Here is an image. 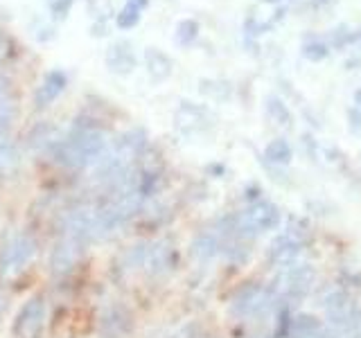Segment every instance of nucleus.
<instances>
[{
    "instance_id": "nucleus-5",
    "label": "nucleus",
    "mask_w": 361,
    "mask_h": 338,
    "mask_svg": "<svg viewBox=\"0 0 361 338\" xmlns=\"http://www.w3.org/2000/svg\"><path fill=\"white\" fill-rule=\"evenodd\" d=\"M86 244H82L79 239L71 234L56 232V239L52 244V251L48 257V270L54 280H63L73 273V270L79 266L82 257L86 253Z\"/></svg>"
},
{
    "instance_id": "nucleus-28",
    "label": "nucleus",
    "mask_w": 361,
    "mask_h": 338,
    "mask_svg": "<svg viewBox=\"0 0 361 338\" xmlns=\"http://www.w3.org/2000/svg\"><path fill=\"white\" fill-rule=\"evenodd\" d=\"M348 120H350V131H353V133H359V131H361V113L355 111V108H350V111H348Z\"/></svg>"
},
{
    "instance_id": "nucleus-14",
    "label": "nucleus",
    "mask_w": 361,
    "mask_h": 338,
    "mask_svg": "<svg viewBox=\"0 0 361 338\" xmlns=\"http://www.w3.org/2000/svg\"><path fill=\"white\" fill-rule=\"evenodd\" d=\"M61 131L52 127L48 122H41L37 124L30 135H27V146L34 151V154H52V149L56 146V142L61 140Z\"/></svg>"
},
{
    "instance_id": "nucleus-8",
    "label": "nucleus",
    "mask_w": 361,
    "mask_h": 338,
    "mask_svg": "<svg viewBox=\"0 0 361 338\" xmlns=\"http://www.w3.org/2000/svg\"><path fill=\"white\" fill-rule=\"evenodd\" d=\"M316 268L312 264H289L280 275V293L289 300H302L314 289Z\"/></svg>"
},
{
    "instance_id": "nucleus-9",
    "label": "nucleus",
    "mask_w": 361,
    "mask_h": 338,
    "mask_svg": "<svg viewBox=\"0 0 361 338\" xmlns=\"http://www.w3.org/2000/svg\"><path fill=\"white\" fill-rule=\"evenodd\" d=\"M176 262H178V255H176L174 244L169 239H156V242H149V246H147L142 270L149 277L158 280V277H165L172 273L176 268Z\"/></svg>"
},
{
    "instance_id": "nucleus-6",
    "label": "nucleus",
    "mask_w": 361,
    "mask_h": 338,
    "mask_svg": "<svg viewBox=\"0 0 361 338\" xmlns=\"http://www.w3.org/2000/svg\"><path fill=\"white\" fill-rule=\"evenodd\" d=\"M276 302L274 291L262 287V284H251L242 287L235 293L231 300V313L237 315V318H257L271 309V304Z\"/></svg>"
},
{
    "instance_id": "nucleus-13",
    "label": "nucleus",
    "mask_w": 361,
    "mask_h": 338,
    "mask_svg": "<svg viewBox=\"0 0 361 338\" xmlns=\"http://www.w3.org/2000/svg\"><path fill=\"white\" fill-rule=\"evenodd\" d=\"M68 86V77L61 70H50L43 77L41 86L34 90V106L37 108H45L50 106L52 101L59 97Z\"/></svg>"
},
{
    "instance_id": "nucleus-35",
    "label": "nucleus",
    "mask_w": 361,
    "mask_h": 338,
    "mask_svg": "<svg viewBox=\"0 0 361 338\" xmlns=\"http://www.w3.org/2000/svg\"><path fill=\"white\" fill-rule=\"evenodd\" d=\"M264 3H278V0H264Z\"/></svg>"
},
{
    "instance_id": "nucleus-7",
    "label": "nucleus",
    "mask_w": 361,
    "mask_h": 338,
    "mask_svg": "<svg viewBox=\"0 0 361 338\" xmlns=\"http://www.w3.org/2000/svg\"><path fill=\"white\" fill-rule=\"evenodd\" d=\"M133 332V313L127 304L109 302L97 315V338H127Z\"/></svg>"
},
{
    "instance_id": "nucleus-17",
    "label": "nucleus",
    "mask_w": 361,
    "mask_h": 338,
    "mask_svg": "<svg viewBox=\"0 0 361 338\" xmlns=\"http://www.w3.org/2000/svg\"><path fill=\"white\" fill-rule=\"evenodd\" d=\"M20 149L7 135H0V176H14L20 169Z\"/></svg>"
},
{
    "instance_id": "nucleus-31",
    "label": "nucleus",
    "mask_w": 361,
    "mask_h": 338,
    "mask_svg": "<svg viewBox=\"0 0 361 338\" xmlns=\"http://www.w3.org/2000/svg\"><path fill=\"white\" fill-rule=\"evenodd\" d=\"M127 3L135 5V7H138V9H145L147 5H149V0H127Z\"/></svg>"
},
{
    "instance_id": "nucleus-32",
    "label": "nucleus",
    "mask_w": 361,
    "mask_h": 338,
    "mask_svg": "<svg viewBox=\"0 0 361 338\" xmlns=\"http://www.w3.org/2000/svg\"><path fill=\"white\" fill-rule=\"evenodd\" d=\"M355 101H357V104L361 106V88L357 90V93H355Z\"/></svg>"
},
{
    "instance_id": "nucleus-1",
    "label": "nucleus",
    "mask_w": 361,
    "mask_h": 338,
    "mask_svg": "<svg viewBox=\"0 0 361 338\" xmlns=\"http://www.w3.org/2000/svg\"><path fill=\"white\" fill-rule=\"evenodd\" d=\"M109 149V138L102 127L93 120L79 118L71 127V131L61 135L52 149V161L71 172H82V169H93L102 156Z\"/></svg>"
},
{
    "instance_id": "nucleus-4",
    "label": "nucleus",
    "mask_w": 361,
    "mask_h": 338,
    "mask_svg": "<svg viewBox=\"0 0 361 338\" xmlns=\"http://www.w3.org/2000/svg\"><path fill=\"white\" fill-rule=\"evenodd\" d=\"M45 323H48V300L43 293L30 296L18 309L14 323H11V336L14 338H41Z\"/></svg>"
},
{
    "instance_id": "nucleus-23",
    "label": "nucleus",
    "mask_w": 361,
    "mask_h": 338,
    "mask_svg": "<svg viewBox=\"0 0 361 338\" xmlns=\"http://www.w3.org/2000/svg\"><path fill=\"white\" fill-rule=\"evenodd\" d=\"M314 330H321V323H319V318H314L312 313H298L296 318L291 320L289 338H291V336L307 334V332H314Z\"/></svg>"
},
{
    "instance_id": "nucleus-33",
    "label": "nucleus",
    "mask_w": 361,
    "mask_h": 338,
    "mask_svg": "<svg viewBox=\"0 0 361 338\" xmlns=\"http://www.w3.org/2000/svg\"><path fill=\"white\" fill-rule=\"evenodd\" d=\"M3 50H5V37L0 34V52H3Z\"/></svg>"
},
{
    "instance_id": "nucleus-26",
    "label": "nucleus",
    "mask_w": 361,
    "mask_h": 338,
    "mask_svg": "<svg viewBox=\"0 0 361 338\" xmlns=\"http://www.w3.org/2000/svg\"><path fill=\"white\" fill-rule=\"evenodd\" d=\"M45 5L50 7L54 20H66L71 14V7L75 5V0H45Z\"/></svg>"
},
{
    "instance_id": "nucleus-20",
    "label": "nucleus",
    "mask_w": 361,
    "mask_h": 338,
    "mask_svg": "<svg viewBox=\"0 0 361 338\" xmlns=\"http://www.w3.org/2000/svg\"><path fill=\"white\" fill-rule=\"evenodd\" d=\"M264 158H267V163H271V165H289L291 158H293L291 144L287 140H282V138L271 140L267 144V149H264Z\"/></svg>"
},
{
    "instance_id": "nucleus-22",
    "label": "nucleus",
    "mask_w": 361,
    "mask_h": 338,
    "mask_svg": "<svg viewBox=\"0 0 361 338\" xmlns=\"http://www.w3.org/2000/svg\"><path fill=\"white\" fill-rule=\"evenodd\" d=\"M199 37V23L192 20V18H185L180 20L176 25V32H174V41L180 48H185V45H192Z\"/></svg>"
},
{
    "instance_id": "nucleus-29",
    "label": "nucleus",
    "mask_w": 361,
    "mask_h": 338,
    "mask_svg": "<svg viewBox=\"0 0 361 338\" xmlns=\"http://www.w3.org/2000/svg\"><path fill=\"white\" fill-rule=\"evenodd\" d=\"M7 309H9V298L5 296V291L0 289V325H3V320H5Z\"/></svg>"
},
{
    "instance_id": "nucleus-18",
    "label": "nucleus",
    "mask_w": 361,
    "mask_h": 338,
    "mask_svg": "<svg viewBox=\"0 0 361 338\" xmlns=\"http://www.w3.org/2000/svg\"><path fill=\"white\" fill-rule=\"evenodd\" d=\"M16 97L11 93V88L7 86V82H0V135H5L11 124L16 120Z\"/></svg>"
},
{
    "instance_id": "nucleus-21",
    "label": "nucleus",
    "mask_w": 361,
    "mask_h": 338,
    "mask_svg": "<svg viewBox=\"0 0 361 338\" xmlns=\"http://www.w3.org/2000/svg\"><path fill=\"white\" fill-rule=\"evenodd\" d=\"M264 106H267V115L274 120V124H278V127H287V129L291 127V122H293L291 111L287 108V104L280 97L269 95L267 101H264Z\"/></svg>"
},
{
    "instance_id": "nucleus-10",
    "label": "nucleus",
    "mask_w": 361,
    "mask_h": 338,
    "mask_svg": "<svg viewBox=\"0 0 361 338\" xmlns=\"http://www.w3.org/2000/svg\"><path fill=\"white\" fill-rule=\"evenodd\" d=\"M212 115L206 106L192 104V101H180V106L174 115V127L183 135H195L210 127Z\"/></svg>"
},
{
    "instance_id": "nucleus-16",
    "label": "nucleus",
    "mask_w": 361,
    "mask_h": 338,
    "mask_svg": "<svg viewBox=\"0 0 361 338\" xmlns=\"http://www.w3.org/2000/svg\"><path fill=\"white\" fill-rule=\"evenodd\" d=\"M145 65H147V75H149L154 84L165 82V79H169L174 73V61L158 48L145 50Z\"/></svg>"
},
{
    "instance_id": "nucleus-15",
    "label": "nucleus",
    "mask_w": 361,
    "mask_h": 338,
    "mask_svg": "<svg viewBox=\"0 0 361 338\" xmlns=\"http://www.w3.org/2000/svg\"><path fill=\"white\" fill-rule=\"evenodd\" d=\"M221 234L219 232H201L197 234L190 244V255L197 259V262L206 264L210 259H214L221 253Z\"/></svg>"
},
{
    "instance_id": "nucleus-27",
    "label": "nucleus",
    "mask_w": 361,
    "mask_h": 338,
    "mask_svg": "<svg viewBox=\"0 0 361 338\" xmlns=\"http://www.w3.org/2000/svg\"><path fill=\"white\" fill-rule=\"evenodd\" d=\"M327 54H330L327 45L325 43H319V41H316V43H307L302 48V56H305V59H310V61H323Z\"/></svg>"
},
{
    "instance_id": "nucleus-2",
    "label": "nucleus",
    "mask_w": 361,
    "mask_h": 338,
    "mask_svg": "<svg viewBox=\"0 0 361 338\" xmlns=\"http://www.w3.org/2000/svg\"><path fill=\"white\" fill-rule=\"evenodd\" d=\"M39 253L37 237L27 230H16L0 242V275L11 277L25 270Z\"/></svg>"
},
{
    "instance_id": "nucleus-34",
    "label": "nucleus",
    "mask_w": 361,
    "mask_h": 338,
    "mask_svg": "<svg viewBox=\"0 0 361 338\" xmlns=\"http://www.w3.org/2000/svg\"><path fill=\"white\" fill-rule=\"evenodd\" d=\"M327 0H314V5H325Z\"/></svg>"
},
{
    "instance_id": "nucleus-25",
    "label": "nucleus",
    "mask_w": 361,
    "mask_h": 338,
    "mask_svg": "<svg viewBox=\"0 0 361 338\" xmlns=\"http://www.w3.org/2000/svg\"><path fill=\"white\" fill-rule=\"evenodd\" d=\"M201 93L210 95L214 99H226V97L231 95V84H226V82H208V79H203V82H201Z\"/></svg>"
},
{
    "instance_id": "nucleus-24",
    "label": "nucleus",
    "mask_w": 361,
    "mask_h": 338,
    "mask_svg": "<svg viewBox=\"0 0 361 338\" xmlns=\"http://www.w3.org/2000/svg\"><path fill=\"white\" fill-rule=\"evenodd\" d=\"M140 11L142 9H138L135 5H131V3H127L124 5L118 14H116V25L120 27V30H131V27H135L140 23Z\"/></svg>"
},
{
    "instance_id": "nucleus-30",
    "label": "nucleus",
    "mask_w": 361,
    "mask_h": 338,
    "mask_svg": "<svg viewBox=\"0 0 361 338\" xmlns=\"http://www.w3.org/2000/svg\"><path fill=\"white\" fill-rule=\"evenodd\" d=\"M348 43H361V30L359 32H350Z\"/></svg>"
},
{
    "instance_id": "nucleus-11",
    "label": "nucleus",
    "mask_w": 361,
    "mask_h": 338,
    "mask_svg": "<svg viewBox=\"0 0 361 338\" xmlns=\"http://www.w3.org/2000/svg\"><path fill=\"white\" fill-rule=\"evenodd\" d=\"M302 251V239L293 232V230H287L278 234L274 242L269 246V262L274 266H289L296 262V257L300 255Z\"/></svg>"
},
{
    "instance_id": "nucleus-3",
    "label": "nucleus",
    "mask_w": 361,
    "mask_h": 338,
    "mask_svg": "<svg viewBox=\"0 0 361 338\" xmlns=\"http://www.w3.org/2000/svg\"><path fill=\"white\" fill-rule=\"evenodd\" d=\"M323 309H325V318H327V325H330V330L336 332L338 336H350L361 323L359 302L343 289H334L330 296L323 300Z\"/></svg>"
},
{
    "instance_id": "nucleus-19",
    "label": "nucleus",
    "mask_w": 361,
    "mask_h": 338,
    "mask_svg": "<svg viewBox=\"0 0 361 338\" xmlns=\"http://www.w3.org/2000/svg\"><path fill=\"white\" fill-rule=\"evenodd\" d=\"M88 14L95 18V25H93V37L97 34V37H104L106 34V23L109 18H113V5L111 0H88Z\"/></svg>"
},
{
    "instance_id": "nucleus-12",
    "label": "nucleus",
    "mask_w": 361,
    "mask_h": 338,
    "mask_svg": "<svg viewBox=\"0 0 361 338\" xmlns=\"http://www.w3.org/2000/svg\"><path fill=\"white\" fill-rule=\"evenodd\" d=\"M104 63L109 68V73L118 75V77H127L135 70V59L133 54V45L129 41H116L109 45L106 56H104Z\"/></svg>"
}]
</instances>
